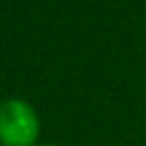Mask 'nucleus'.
Wrapping results in <instances>:
<instances>
[{
  "label": "nucleus",
  "mask_w": 146,
  "mask_h": 146,
  "mask_svg": "<svg viewBox=\"0 0 146 146\" xmlns=\"http://www.w3.org/2000/svg\"><path fill=\"white\" fill-rule=\"evenodd\" d=\"M41 131L39 116L22 99H7L0 103V144L2 146H35Z\"/></svg>",
  "instance_id": "nucleus-1"
},
{
  "label": "nucleus",
  "mask_w": 146,
  "mask_h": 146,
  "mask_svg": "<svg viewBox=\"0 0 146 146\" xmlns=\"http://www.w3.org/2000/svg\"><path fill=\"white\" fill-rule=\"evenodd\" d=\"M45 146H52V144H45Z\"/></svg>",
  "instance_id": "nucleus-2"
}]
</instances>
